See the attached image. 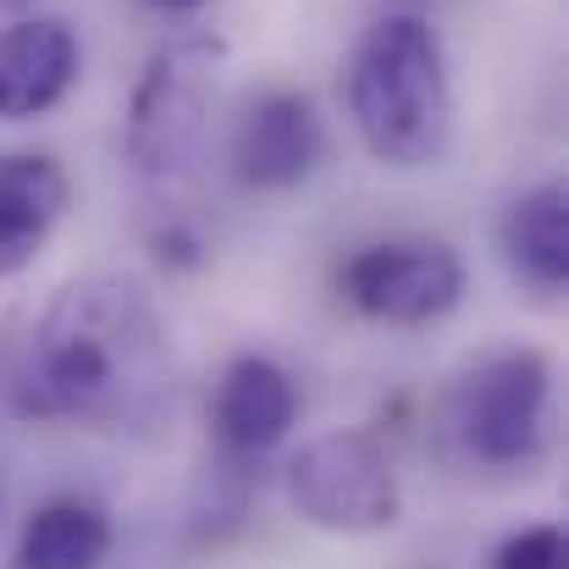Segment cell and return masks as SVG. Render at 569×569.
<instances>
[{
    "mask_svg": "<svg viewBox=\"0 0 569 569\" xmlns=\"http://www.w3.org/2000/svg\"><path fill=\"white\" fill-rule=\"evenodd\" d=\"M72 183L56 156L0 150V282L28 271L67 216Z\"/></svg>",
    "mask_w": 569,
    "mask_h": 569,
    "instance_id": "30bf717a",
    "label": "cell"
},
{
    "mask_svg": "<svg viewBox=\"0 0 569 569\" xmlns=\"http://www.w3.org/2000/svg\"><path fill=\"white\" fill-rule=\"evenodd\" d=\"M327 156V128L310 94L271 89L260 94L238 133H232V178L249 193H288L299 189Z\"/></svg>",
    "mask_w": 569,
    "mask_h": 569,
    "instance_id": "52a82bcc",
    "label": "cell"
},
{
    "mask_svg": "<svg viewBox=\"0 0 569 569\" xmlns=\"http://www.w3.org/2000/svg\"><path fill=\"white\" fill-rule=\"evenodd\" d=\"M498 249L503 266L537 288V293H565L569 282V193L565 183H537L515 193L503 221H498Z\"/></svg>",
    "mask_w": 569,
    "mask_h": 569,
    "instance_id": "8fae6325",
    "label": "cell"
},
{
    "mask_svg": "<svg viewBox=\"0 0 569 569\" xmlns=\"http://www.w3.org/2000/svg\"><path fill=\"white\" fill-rule=\"evenodd\" d=\"M150 6H156V11H199L204 0H150Z\"/></svg>",
    "mask_w": 569,
    "mask_h": 569,
    "instance_id": "5bb4252c",
    "label": "cell"
},
{
    "mask_svg": "<svg viewBox=\"0 0 569 569\" xmlns=\"http://www.w3.org/2000/svg\"><path fill=\"white\" fill-rule=\"evenodd\" d=\"M553 371L537 349L487 355L453 392V437L487 470H520L548 442Z\"/></svg>",
    "mask_w": 569,
    "mask_h": 569,
    "instance_id": "5b68a950",
    "label": "cell"
},
{
    "mask_svg": "<svg viewBox=\"0 0 569 569\" xmlns=\"http://www.w3.org/2000/svg\"><path fill=\"white\" fill-rule=\"evenodd\" d=\"M17 409L28 420L111 431L144 420L167 392V321L133 271H89L67 282L17 366Z\"/></svg>",
    "mask_w": 569,
    "mask_h": 569,
    "instance_id": "6da1fadb",
    "label": "cell"
},
{
    "mask_svg": "<svg viewBox=\"0 0 569 569\" xmlns=\"http://www.w3.org/2000/svg\"><path fill=\"white\" fill-rule=\"evenodd\" d=\"M111 553V515L89 498H50L22 520L17 569H100Z\"/></svg>",
    "mask_w": 569,
    "mask_h": 569,
    "instance_id": "7c38bea8",
    "label": "cell"
},
{
    "mask_svg": "<svg viewBox=\"0 0 569 569\" xmlns=\"http://www.w3.org/2000/svg\"><path fill=\"white\" fill-rule=\"evenodd\" d=\"M343 100L360 144L381 167H437L453 144V78L442 33L420 11L377 17L343 67Z\"/></svg>",
    "mask_w": 569,
    "mask_h": 569,
    "instance_id": "7a4b0ae2",
    "label": "cell"
},
{
    "mask_svg": "<svg viewBox=\"0 0 569 569\" xmlns=\"http://www.w3.org/2000/svg\"><path fill=\"white\" fill-rule=\"evenodd\" d=\"M83 72V44L67 17H17L0 28V122L50 117Z\"/></svg>",
    "mask_w": 569,
    "mask_h": 569,
    "instance_id": "ba28073f",
    "label": "cell"
},
{
    "mask_svg": "<svg viewBox=\"0 0 569 569\" xmlns=\"http://www.w3.org/2000/svg\"><path fill=\"white\" fill-rule=\"evenodd\" d=\"M282 492L305 526L332 531V537H377L403 515V492H398V470L387 448L355 426L310 437L288 459Z\"/></svg>",
    "mask_w": 569,
    "mask_h": 569,
    "instance_id": "277c9868",
    "label": "cell"
},
{
    "mask_svg": "<svg viewBox=\"0 0 569 569\" xmlns=\"http://www.w3.org/2000/svg\"><path fill=\"white\" fill-rule=\"evenodd\" d=\"M343 299L381 327H431L465 299V260L442 238H381L343 260Z\"/></svg>",
    "mask_w": 569,
    "mask_h": 569,
    "instance_id": "8992f818",
    "label": "cell"
},
{
    "mask_svg": "<svg viewBox=\"0 0 569 569\" xmlns=\"http://www.w3.org/2000/svg\"><path fill=\"white\" fill-rule=\"evenodd\" d=\"M299 426V381L271 355H238L210 398V431L227 453L260 459Z\"/></svg>",
    "mask_w": 569,
    "mask_h": 569,
    "instance_id": "9c48e42d",
    "label": "cell"
},
{
    "mask_svg": "<svg viewBox=\"0 0 569 569\" xmlns=\"http://www.w3.org/2000/svg\"><path fill=\"white\" fill-rule=\"evenodd\" d=\"M221 61L227 44L216 33H183L172 44H161L128 100V167L150 193L189 189L199 161H204V139H210V106H216V83H221Z\"/></svg>",
    "mask_w": 569,
    "mask_h": 569,
    "instance_id": "3957f363",
    "label": "cell"
},
{
    "mask_svg": "<svg viewBox=\"0 0 569 569\" xmlns=\"http://www.w3.org/2000/svg\"><path fill=\"white\" fill-rule=\"evenodd\" d=\"M492 569H565V531L537 520V526L503 537L492 553Z\"/></svg>",
    "mask_w": 569,
    "mask_h": 569,
    "instance_id": "4fadbf2b",
    "label": "cell"
}]
</instances>
